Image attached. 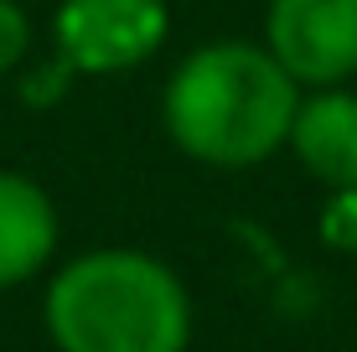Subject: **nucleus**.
I'll list each match as a JSON object with an SVG mask.
<instances>
[{
    "mask_svg": "<svg viewBox=\"0 0 357 352\" xmlns=\"http://www.w3.org/2000/svg\"><path fill=\"white\" fill-rule=\"evenodd\" d=\"M301 83L264 42L218 36L166 72L161 130L187 161L213 171H249L285 151Z\"/></svg>",
    "mask_w": 357,
    "mask_h": 352,
    "instance_id": "nucleus-1",
    "label": "nucleus"
},
{
    "mask_svg": "<svg viewBox=\"0 0 357 352\" xmlns=\"http://www.w3.org/2000/svg\"><path fill=\"white\" fill-rule=\"evenodd\" d=\"M42 332L57 352H192L197 311L181 275L151 249L98 244L52 270Z\"/></svg>",
    "mask_w": 357,
    "mask_h": 352,
    "instance_id": "nucleus-2",
    "label": "nucleus"
},
{
    "mask_svg": "<svg viewBox=\"0 0 357 352\" xmlns=\"http://www.w3.org/2000/svg\"><path fill=\"white\" fill-rule=\"evenodd\" d=\"M171 36L166 0H57L52 52L78 78H109L151 63Z\"/></svg>",
    "mask_w": 357,
    "mask_h": 352,
    "instance_id": "nucleus-3",
    "label": "nucleus"
},
{
    "mask_svg": "<svg viewBox=\"0 0 357 352\" xmlns=\"http://www.w3.org/2000/svg\"><path fill=\"white\" fill-rule=\"evenodd\" d=\"M301 89H337L357 78V0H269L264 36Z\"/></svg>",
    "mask_w": 357,
    "mask_h": 352,
    "instance_id": "nucleus-4",
    "label": "nucleus"
},
{
    "mask_svg": "<svg viewBox=\"0 0 357 352\" xmlns=\"http://www.w3.org/2000/svg\"><path fill=\"white\" fill-rule=\"evenodd\" d=\"M57 244H63V217L52 192L26 171L0 166V296L52 270Z\"/></svg>",
    "mask_w": 357,
    "mask_h": 352,
    "instance_id": "nucleus-5",
    "label": "nucleus"
},
{
    "mask_svg": "<svg viewBox=\"0 0 357 352\" xmlns=\"http://www.w3.org/2000/svg\"><path fill=\"white\" fill-rule=\"evenodd\" d=\"M285 151L326 192L357 187V93L347 83H337V89H301Z\"/></svg>",
    "mask_w": 357,
    "mask_h": 352,
    "instance_id": "nucleus-6",
    "label": "nucleus"
},
{
    "mask_svg": "<svg viewBox=\"0 0 357 352\" xmlns=\"http://www.w3.org/2000/svg\"><path fill=\"white\" fill-rule=\"evenodd\" d=\"M316 238L331 254H357V187H331L316 217Z\"/></svg>",
    "mask_w": 357,
    "mask_h": 352,
    "instance_id": "nucleus-7",
    "label": "nucleus"
},
{
    "mask_svg": "<svg viewBox=\"0 0 357 352\" xmlns=\"http://www.w3.org/2000/svg\"><path fill=\"white\" fill-rule=\"evenodd\" d=\"M31 47H36L31 10L21 6V0H0V78H10V72L26 68Z\"/></svg>",
    "mask_w": 357,
    "mask_h": 352,
    "instance_id": "nucleus-8",
    "label": "nucleus"
},
{
    "mask_svg": "<svg viewBox=\"0 0 357 352\" xmlns=\"http://www.w3.org/2000/svg\"><path fill=\"white\" fill-rule=\"evenodd\" d=\"M73 72L63 57H47V63H31L26 72H21V83H16V99L26 104V109H52V104H63L68 99V89H73Z\"/></svg>",
    "mask_w": 357,
    "mask_h": 352,
    "instance_id": "nucleus-9",
    "label": "nucleus"
}]
</instances>
